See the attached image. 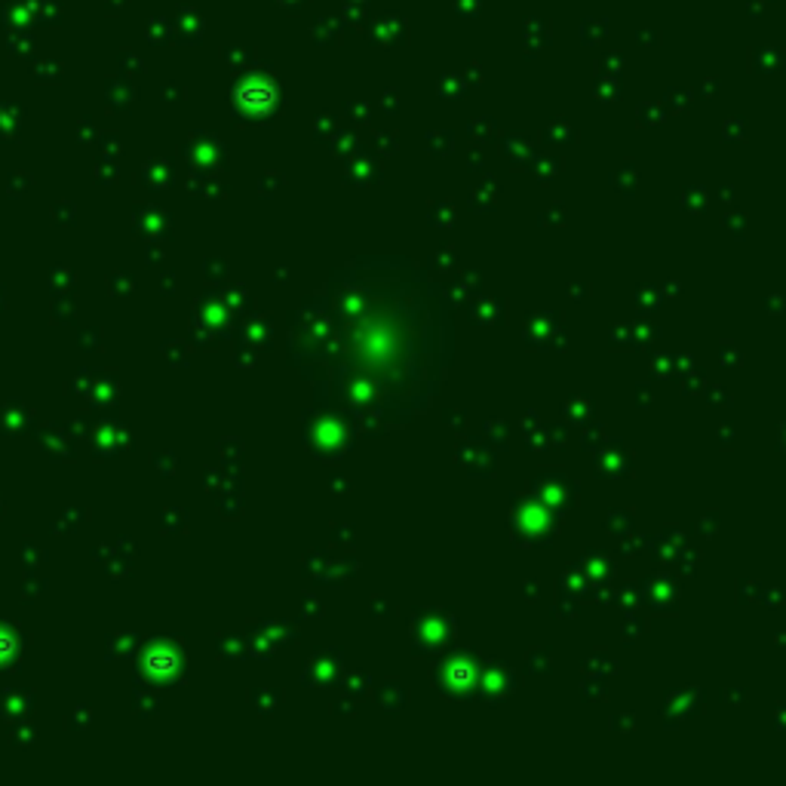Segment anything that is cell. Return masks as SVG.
Returning <instances> with one entry per match:
<instances>
[{
    "label": "cell",
    "mask_w": 786,
    "mask_h": 786,
    "mask_svg": "<svg viewBox=\"0 0 786 786\" xmlns=\"http://www.w3.org/2000/svg\"><path fill=\"white\" fill-rule=\"evenodd\" d=\"M344 295L335 357L347 396L381 415H409L436 391L446 366L440 295L406 268L376 270Z\"/></svg>",
    "instance_id": "obj_1"
}]
</instances>
